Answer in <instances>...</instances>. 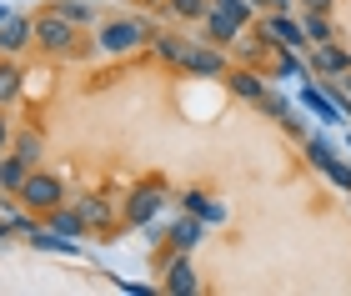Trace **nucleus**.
<instances>
[{"label":"nucleus","instance_id":"f257e3e1","mask_svg":"<svg viewBox=\"0 0 351 296\" xmlns=\"http://www.w3.org/2000/svg\"><path fill=\"white\" fill-rule=\"evenodd\" d=\"M36 40H40V45H45L51 56H71L75 45H81V25H71L66 15L45 10L40 21H36Z\"/></svg>","mask_w":351,"mask_h":296},{"label":"nucleus","instance_id":"f03ea898","mask_svg":"<svg viewBox=\"0 0 351 296\" xmlns=\"http://www.w3.org/2000/svg\"><path fill=\"white\" fill-rule=\"evenodd\" d=\"M166 206V186L161 181H141L131 196H125V226H151Z\"/></svg>","mask_w":351,"mask_h":296},{"label":"nucleus","instance_id":"7ed1b4c3","mask_svg":"<svg viewBox=\"0 0 351 296\" xmlns=\"http://www.w3.org/2000/svg\"><path fill=\"white\" fill-rule=\"evenodd\" d=\"M306 156L316 171H326V181L337 186V191H351V166L337 156V146L326 141V136H306Z\"/></svg>","mask_w":351,"mask_h":296},{"label":"nucleus","instance_id":"20e7f679","mask_svg":"<svg viewBox=\"0 0 351 296\" xmlns=\"http://www.w3.org/2000/svg\"><path fill=\"white\" fill-rule=\"evenodd\" d=\"M146 36H151L146 21H110V25H101V51H106V56L141 51V45H146Z\"/></svg>","mask_w":351,"mask_h":296},{"label":"nucleus","instance_id":"39448f33","mask_svg":"<svg viewBox=\"0 0 351 296\" xmlns=\"http://www.w3.org/2000/svg\"><path fill=\"white\" fill-rule=\"evenodd\" d=\"M21 201L30 211H56L60 201H66V186H60V176H45V171H30L25 186H21Z\"/></svg>","mask_w":351,"mask_h":296},{"label":"nucleus","instance_id":"423d86ee","mask_svg":"<svg viewBox=\"0 0 351 296\" xmlns=\"http://www.w3.org/2000/svg\"><path fill=\"white\" fill-rule=\"evenodd\" d=\"M176 66L191 71V75H226V56H221V45H191V40H181Z\"/></svg>","mask_w":351,"mask_h":296},{"label":"nucleus","instance_id":"0eeeda50","mask_svg":"<svg viewBox=\"0 0 351 296\" xmlns=\"http://www.w3.org/2000/svg\"><path fill=\"white\" fill-rule=\"evenodd\" d=\"M261 36H266V45H276V51H301V45H306V25L291 21L286 10H276V15L261 21Z\"/></svg>","mask_w":351,"mask_h":296},{"label":"nucleus","instance_id":"6e6552de","mask_svg":"<svg viewBox=\"0 0 351 296\" xmlns=\"http://www.w3.org/2000/svg\"><path fill=\"white\" fill-rule=\"evenodd\" d=\"M30 40H36V21H25V15H5L0 21V56H21Z\"/></svg>","mask_w":351,"mask_h":296},{"label":"nucleus","instance_id":"1a4fd4ad","mask_svg":"<svg viewBox=\"0 0 351 296\" xmlns=\"http://www.w3.org/2000/svg\"><path fill=\"white\" fill-rule=\"evenodd\" d=\"M166 291H171V296H196V291H201L196 267H191L186 251H176V256L166 261Z\"/></svg>","mask_w":351,"mask_h":296},{"label":"nucleus","instance_id":"9d476101","mask_svg":"<svg viewBox=\"0 0 351 296\" xmlns=\"http://www.w3.org/2000/svg\"><path fill=\"white\" fill-rule=\"evenodd\" d=\"M236 36H241V21H236V15L231 10H221V5H211V10H206V45H231Z\"/></svg>","mask_w":351,"mask_h":296},{"label":"nucleus","instance_id":"9b49d317","mask_svg":"<svg viewBox=\"0 0 351 296\" xmlns=\"http://www.w3.org/2000/svg\"><path fill=\"white\" fill-rule=\"evenodd\" d=\"M166 241H171V251H196V246L206 241V221H201V216H181V221H176L171 231H166Z\"/></svg>","mask_w":351,"mask_h":296},{"label":"nucleus","instance_id":"f8f14e48","mask_svg":"<svg viewBox=\"0 0 351 296\" xmlns=\"http://www.w3.org/2000/svg\"><path fill=\"white\" fill-rule=\"evenodd\" d=\"M306 66H311L316 75H346V71H351V56L341 51L337 40H326V45H316V51H311Z\"/></svg>","mask_w":351,"mask_h":296},{"label":"nucleus","instance_id":"ddd939ff","mask_svg":"<svg viewBox=\"0 0 351 296\" xmlns=\"http://www.w3.org/2000/svg\"><path fill=\"white\" fill-rule=\"evenodd\" d=\"M45 226L51 231H60V236H86V216H81V206H66V201H60L56 211H45Z\"/></svg>","mask_w":351,"mask_h":296},{"label":"nucleus","instance_id":"4468645a","mask_svg":"<svg viewBox=\"0 0 351 296\" xmlns=\"http://www.w3.org/2000/svg\"><path fill=\"white\" fill-rule=\"evenodd\" d=\"M301 106H306V111H316V116L326 121V126H341V121H346V116H341V106L331 101L322 86H301Z\"/></svg>","mask_w":351,"mask_h":296},{"label":"nucleus","instance_id":"2eb2a0df","mask_svg":"<svg viewBox=\"0 0 351 296\" xmlns=\"http://www.w3.org/2000/svg\"><path fill=\"white\" fill-rule=\"evenodd\" d=\"M261 111H266L271 121H281V126L291 131V136H301V131H306V126H301V111H296V106L286 101V96H266V101H261Z\"/></svg>","mask_w":351,"mask_h":296},{"label":"nucleus","instance_id":"dca6fc26","mask_svg":"<svg viewBox=\"0 0 351 296\" xmlns=\"http://www.w3.org/2000/svg\"><path fill=\"white\" fill-rule=\"evenodd\" d=\"M30 171H36V166H25L15 151H10V156L0 151V186H5L10 196H21V186H25V176H30Z\"/></svg>","mask_w":351,"mask_h":296},{"label":"nucleus","instance_id":"f3484780","mask_svg":"<svg viewBox=\"0 0 351 296\" xmlns=\"http://www.w3.org/2000/svg\"><path fill=\"white\" fill-rule=\"evenodd\" d=\"M181 201H186V211H191V216H201V221H211V226L226 221V206H221V201H211L206 191H186Z\"/></svg>","mask_w":351,"mask_h":296},{"label":"nucleus","instance_id":"a211bd4d","mask_svg":"<svg viewBox=\"0 0 351 296\" xmlns=\"http://www.w3.org/2000/svg\"><path fill=\"white\" fill-rule=\"evenodd\" d=\"M21 86H25V71L15 66L10 56H0V106H10L15 96H21Z\"/></svg>","mask_w":351,"mask_h":296},{"label":"nucleus","instance_id":"6ab92c4d","mask_svg":"<svg viewBox=\"0 0 351 296\" xmlns=\"http://www.w3.org/2000/svg\"><path fill=\"white\" fill-rule=\"evenodd\" d=\"M231 90H236L241 101H256V106L271 96V90H266V81H261V75H251V71H236V75H231Z\"/></svg>","mask_w":351,"mask_h":296},{"label":"nucleus","instance_id":"aec40b11","mask_svg":"<svg viewBox=\"0 0 351 296\" xmlns=\"http://www.w3.org/2000/svg\"><path fill=\"white\" fill-rule=\"evenodd\" d=\"M75 206H81V216H86V226H90V231H106V226H110V206H106V196H81Z\"/></svg>","mask_w":351,"mask_h":296},{"label":"nucleus","instance_id":"412c9836","mask_svg":"<svg viewBox=\"0 0 351 296\" xmlns=\"http://www.w3.org/2000/svg\"><path fill=\"white\" fill-rule=\"evenodd\" d=\"M301 25H306V40H316V45L337 40V30H331V15H326V10H306V15H301Z\"/></svg>","mask_w":351,"mask_h":296},{"label":"nucleus","instance_id":"4be33fe9","mask_svg":"<svg viewBox=\"0 0 351 296\" xmlns=\"http://www.w3.org/2000/svg\"><path fill=\"white\" fill-rule=\"evenodd\" d=\"M10 151L21 156L25 166H40V151H45V141H40V131H21V136L10 141Z\"/></svg>","mask_w":351,"mask_h":296},{"label":"nucleus","instance_id":"5701e85b","mask_svg":"<svg viewBox=\"0 0 351 296\" xmlns=\"http://www.w3.org/2000/svg\"><path fill=\"white\" fill-rule=\"evenodd\" d=\"M51 10H56V15H66V21H71V25H81V30L95 21V10L86 5V0H60V5H51Z\"/></svg>","mask_w":351,"mask_h":296},{"label":"nucleus","instance_id":"b1692460","mask_svg":"<svg viewBox=\"0 0 351 296\" xmlns=\"http://www.w3.org/2000/svg\"><path fill=\"white\" fill-rule=\"evenodd\" d=\"M166 5L181 15V21H206V10H211L206 0H166Z\"/></svg>","mask_w":351,"mask_h":296},{"label":"nucleus","instance_id":"393cba45","mask_svg":"<svg viewBox=\"0 0 351 296\" xmlns=\"http://www.w3.org/2000/svg\"><path fill=\"white\" fill-rule=\"evenodd\" d=\"M311 66H306V60H301L296 51H281V60H276V75H306Z\"/></svg>","mask_w":351,"mask_h":296},{"label":"nucleus","instance_id":"a878e982","mask_svg":"<svg viewBox=\"0 0 351 296\" xmlns=\"http://www.w3.org/2000/svg\"><path fill=\"white\" fill-rule=\"evenodd\" d=\"M216 5H221V10H231L236 21H241V25L251 21V15H256V5H251V0H216Z\"/></svg>","mask_w":351,"mask_h":296},{"label":"nucleus","instance_id":"bb28decb","mask_svg":"<svg viewBox=\"0 0 351 296\" xmlns=\"http://www.w3.org/2000/svg\"><path fill=\"white\" fill-rule=\"evenodd\" d=\"M10 231H15V221L5 216V221H0V241H10Z\"/></svg>","mask_w":351,"mask_h":296},{"label":"nucleus","instance_id":"cd10ccee","mask_svg":"<svg viewBox=\"0 0 351 296\" xmlns=\"http://www.w3.org/2000/svg\"><path fill=\"white\" fill-rule=\"evenodd\" d=\"M306 10H326L331 15V0H306Z\"/></svg>","mask_w":351,"mask_h":296},{"label":"nucleus","instance_id":"c85d7f7f","mask_svg":"<svg viewBox=\"0 0 351 296\" xmlns=\"http://www.w3.org/2000/svg\"><path fill=\"white\" fill-rule=\"evenodd\" d=\"M10 146V131H5V116H0V151Z\"/></svg>","mask_w":351,"mask_h":296},{"label":"nucleus","instance_id":"c756f323","mask_svg":"<svg viewBox=\"0 0 351 296\" xmlns=\"http://www.w3.org/2000/svg\"><path fill=\"white\" fill-rule=\"evenodd\" d=\"M251 5H256V10H261V5H276V0H251Z\"/></svg>","mask_w":351,"mask_h":296},{"label":"nucleus","instance_id":"7c9ffc66","mask_svg":"<svg viewBox=\"0 0 351 296\" xmlns=\"http://www.w3.org/2000/svg\"><path fill=\"white\" fill-rule=\"evenodd\" d=\"M341 86H346V90H351V71H346V75H341Z\"/></svg>","mask_w":351,"mask_h":296},{"label":"nucleus","instance_id":"2f4dec72","mask_svg":"<svg viewBox=\"0 0 351 296\" xmlns=\"http://www.w3.org/2000/svg\"><path fill=\"white\" fill-rule=\"evenodd\" d=\"M141 5H166V0H141Z\"/></svg>","mask_w":351,"mask_h":296},{"label":"nucleus","instance_id":"473e14b6","mask_svg":"<svg viewBox=\"0 0 351 296\" xmlns=\"http://www.w3.org/2000/svg\"><path fill=\"white\" fill-rule=\"evenodd\" d=\"M5 15H10V10H5V5H0V21H5Z\"/></svg>","mask_w":351,"mask_h":296},{"label":"nucleus","instance_id":"72a5a7b5","mask_svg":"<svg viewBox=\"0 0 351 296\" xmlns=\"http://www.w3.org/2000/svg\"><path fill=\"white\" fill-rule=\"evenodd\" d=\"M346 151H351V136H346Z\"/></svg>","mask_w":351,"mask_h":296},{"label":"nucleus","instance_id":"f704fd0d","mask_svg":"<svg viewBox=\"0 0 351 296\" xmlns=\"http://www.w3.org/2000/svg\"><path fill=\"white\" fill-rule=\"evenodd\" d=\"M86 5H95V0H86Z\"/></svg>","mask_w":351,"mask_h":296}]
</instances>
